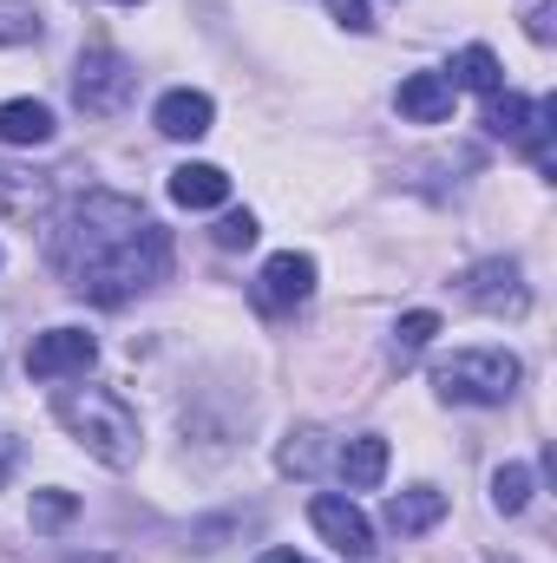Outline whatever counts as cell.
<instances>
[{
    "label": "cell",
    "mask_w": 557,
    "mask_h": 563,
    "mask_svg": "<svg viewBox=\"0 0 557 563\" xmlns=\"http://www.w3.org/2000/svg\"><path fill=\"white\" fill-rule=\"evenodd\" d=\"M46 256L66 276V288H79L86 301H132L139 288L164 282L171 269V236L144 217L132 197L112 190H86L79 203H66L46 230Z\"/></svg>",
    "instance_id": "1"
},
{
    "label": "cell",
    "mask_w": 557,
    "mask_h": 563,
    "mask_svg": "<svg viewBox=\"0 0 557 563\" xmlns=\"http://www.w3.org/2000/svg\"><path fill=\"white\" fill-rule=\"evenodd\" d=\"M53 413H59V426H66L99 465H112V472H132V465H139V413H132L112 387H59Z\"/></svg>",
    "instance_id": "2"
},
{
    "label": "cell",
    "mask_w": 557,
    "mask_h": 563,
    "mask_svg": "<svg viewBox=\"0 0 557 563\" xmlns=\"http://www.w3.org/2000/svg\"><path fill=\"white\" fill-rule=\"evenodd\" d=\"M518 380H525V367L505 347H459V354H446L433 367V387L452 407H505L518 394Z\"/></svg>",
    "instance_id": "3"
},
{
    "label": "cell",
    "mask_w": 557,
    "mask_h": 563,
    "mask_svg": "<svg viewBox=\"0 0 557 563\" xmlns=\"http://www.w3.org/2000/svg\"><path fill=\"white\" fill-rule=\"evenodd\" d=\"M132 92H139V66H132L125 53H112V46H92V53L79 59V73H73V99H79V112H92V119L125 112Z\"/></svg>",
    "instance_id": "4"
},
{
    "label": "cell",
    "mask_w": 557,
    "mask_h": 563,
    "mask_svg": "<svg viewBox=\"0 0 557 563\" xmlns=\"http://www.w3.org/2000/svg\"><path fill=\"white\" fill-rule=\"evenodd\" d=\"M92 361H99V341L86 328H46L26 347V374L33 380H66V374H86Z\"/></svg>",
    "instance_id": "5"
},
{
    "label": "cell",
    "mask_w": 557,
    "mask_h": 563,
    "mask_svg": "<svg viewBox=\"0 0 557 563\" xmlns=\"http://www.w3.org/2000/svg\"><path fill=\"white\" fill-rule=\"evenodd\" d=\"M466 301L472 308H485V314H525L532 308V288H525V269L512 263V256H492V263H479L472 276H466Z\"/></svg>",
    "instance_id": "6"
},
{
    "label": "cell",
    "mask_w": 557,
    "mask_h": 563,
    "mask_svg": "<svg viewBox=\"0 0 557 563\" xmlns=\"http://www.w3.org/2000/svg\"><path fill=\"white\" fill-rule=\"evenodd\" d=\"M308 518H315V531H321L341 558H368V551H374V525L354 511V498L321 492V498H308Z\"/></svg>",
    "instance_id": "7"
},
{
    "label": "cell",
    "mask_w": 557,
    "mask_h": 563,
    "mask_svg": "<svg viewBox=\"0 0 557 563\" xmlns=\"http://www.w3.org/2000/svg\"><path fill=\"white\" fill-rule=\"evenodd\" d=\"M308 295H315V256L282 250V256L263 263V276H256V308L282 314V308H295V301H308Z\"/></svg>",
    "instance_id": "8"
},
{
    "label": "cell",
    "mask_w": 557,
    "mask_h": 563,
    "mask_svg": "<svg viewBox=\"0 0 557 563\" xmlns=\"http://www.w3.org/2000/svg\"><path fill=\"white\" fill-rule=\"evenodd\" d=\"M452 79L446 73H407L401 79V92H394V106H401V119H414V125H439V119H452Z\"/></svg>",
    "instance_id": "9"
},
{
    "label": "cell",
    "mask_w": 557,
    "mask_h": 563,
    "mask_svg": "<svg viewBox=\"0 0 557 563\" xmlns=\"http://www.w3.org/2000/svg\"><path fill=\"white\" fill-rule=\"evenodd\" d=\"M210 119H217V106H210V92H164L157 99V112H151V125L164 132V139H204L210 132Z\"/></svg>",
    "instance_id": "10"
},
{
    "label": "cell",
    "mask_w": 557,
    "mask_h": 563,
    "mask_svg": "<svg viewBox=\"0 0 557 563\" xmlns=\"http://www.w3.org/2000/svg\"><path fill=\"white\" fill-rule=\"evenodd\" d=\"M171 203H184V210H217V203H230V177H223L217 164H184V170H171Z\"/></svg>",
    "instance_id": "11"
},
{
    "label": "cell",
    "mask_w": 557,
    "mask_h": 563,
    "mask_svg": "<svg viewBox=\"0 0 557 563\" xmlns=\"http://www.w3.org/2000/svg\"><path fill=\"white\" fill-rule=\"evenodd\" d=\"M439 518H446V492H433V485H414V492H394V498H387V525H394L401 538L433 531Z\"/></svg>",
    "instance_id": "12"
},
{
    "label": "cell",
    "mask_w": 557,
    "mask_h": 563,
    "mask_svg": "<svg viewBox=\"0 0 557 563\" xmlns=\"http://www.w3.org/2000/svg\"><path fill=\"white\" fill-rule=\"evenodd\" d=\"M335 465H341V478H348L354 492H374V485L387 478V439H381V432H361V439L341 445Z\"/></svg>",
    "instance_id": "13"
},
{
    "label": "cell",
    "mask_w": 557,
    "mask_h": 563,
    "mask_svg": "<svg viewBox=\"0 0 557 563\" xmlns=\"http://www.w3.org/2000/svg\"><path fill=\"white\" fill-rule=\"evenodd\" d=\"M53 139V106L40 99H7L0 106V144H46Z\"/></svg>",
    "instance_id": "14"
},
{
    "label": "cell",
    "mask_w": 557,
    "mask_h": 563,
    "mask_svg": "<svg viewBox=\"0 0 557 563\" xmlns=\"http://www.w3.org/2000/svg\"><path fill=\"white\" fill-rule=\"evenodd\" d=\"M452 86H466V92H505V73H499V59H492V46H466L459 59H452V73H446Z\"/></svg>",
    "instance_id": "15"
},
{
    "label": "cell",
    "mask_w": 557,
    "mask_h": 563,
    "mask_svg": "<svg viewBox=\"0 0 557 563\" xmlns=\"http://www.w3.org/2000/svg\"><path fill=\"white\" fill-rule=\"evenodd\" d=\"M525 125H532V99H518V92H492V106H485V132H492V139H525Z\"/></svg>",
    "instance_id": "16"
},
{
    "label": "cell",
    "mask_w": 557,
    "mask_h": 563,
    "mask_svg": "<svg viewBox=\"0 0 557 563\" xmlns=\"http://www.w3.org/2000/svg\"><path fill=\"white\" fill-rule=\"evenodd\" d=\"M525 505H532V465H499L492 472V511L518 518Z\"/></svg>",
    "instance_id": "17"
},
{
    "label": "cell",
    "mask_w": 557,
    "mask_h": 563,
    "mask_svg": "<svg viewBox=\"0 0 557 563\" xmlns=\"http://www.w3.org/2000/svg\"><path fill=\"white\" fill-rule=\"evenodd\" d=\"M433 334H439V314H433V308H414V314H401V328H394V361L407 367V361H414V354L426 347V341H433Z\"/></svg>",
    "instance_id": "18"
},
{
    "label": "cell",
    "mask_w": 557,
    "mask_h": 563,
    "mask_svg": "<svg viewBox=\"0 0 557 563\" xmlns=\"http://www.w3.org/2000/svg\"><path fill=\"white\" fill-rule=\"evenodd\" d=\"M40 40V7L33 0H0V46H26Z\"/></svg>",
    "instance_id": "19"
},
{
    "label": "cell",
    "mask_w": 557,
    "mask_h": 563,
    "mask_svg": "<svg viewBox=\"0 0 557 563\" xmlns=\"http://www.w3.org/2000/svg\"><path fill=\"white\" fill-rule=\"evenodd\" d=\"M73 511H79L73 492H40V498H33V525H40V531H59Z\"/></svg>",
    "instance_id": "20"
},
{
    "label": "cell",
    "mask_w": 557,
    "mask_h": 563,
    "mask_svg": "<svg viewBox=\"0 0 557 563\" xmlns=\"http://www.w3.org/2000/svg\"><path fill=\"white\" fill-rule=\"evenodd\" d=\"M250 243H256V217L250 210H230L217 223V250H250Z\"/></svg>",
    "instance_id": "21"
},
{
    "label": "cell",
    "mask_w": 557,
    "mask_h": 563,
    "mask_svg": "<svg viewBox=\"0 0 557 563\" xmlns=\"http://www.w3.org/2000/svg\"><path fill=\"white\" fill-rule=\"evenodd\" d=\"M328 13L348 26V33H368L374 26V13H368V0H328Z\"/></svg>",
    "instance_id": "22"
},
{
    "label": "cell",
    "mask_w": 557,
    "mask_h": 563,
    "mask_svg": "<svg viewBox=\"0 0 557 563\" xmlns=\"http://www.w3.org/2000/svg\"><path fill=\"white\" fill-rule=\"evenodd\" d=\"M551 7H532V20H525V33H532V40H538V46H545V40H551Z\"/></svg>",
    "instance_id": "23"
},
{
    "label": "cell",
    "mask_w": 557,
    "mask_h": 563,
    "mask_svg": "<svg viewBox=\"0 0 557 563\" xmlns=\"http://www.w3.org/2000/svg\"><path fill=\"white\" fill-rule=\"evenodd\" d=\"M13 459H20V445H13V439L0 432V485H7V472H13Z\"/></svg>",
    "instance_id": "24"
},
{
    "label": "cell",
    "mask_w": 557,
    "mask_h": 563,
    "mask_svg": "<svg viewBox=\"0 0 557 563\" xmlns=\"http://www.w3.org/2000/svg\"><path fill=\"white\" fill-rule=\"evenodd\" d=\"M263 563H308V558H295V551H270Z\"/></svg>",
    "instance_id": "25"
},
{
    "label": "cell",
    "mask_w": 557,
    "mask_h": 563,
    "mask_svg": "<svg viewBox=\"0 0 557 563\" xmlns=\"http://www.w3.org/2000/svg\"><path fill=\"white\" fill-rule=\"evenodd\" d=\"M119 7H139V0H119Z\"/></svg>",
    "instance_id": "26"
}]
</instances>
